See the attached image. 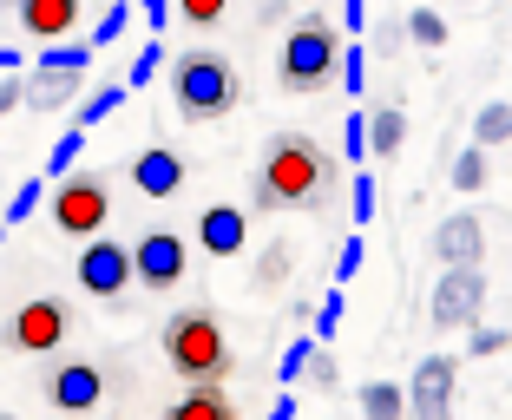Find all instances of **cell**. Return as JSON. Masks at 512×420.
Here are the masks:
<instances>
[{
    "label": "cell",
    "mask_w": 512,
    "mask_h": 420,
    "mask_svg": "<svg viewBox=\"0 0 512 420\" xmlns=\"http://www.w3.org/2000/svg\"><path fill=\"white\" fill-rule=\"evenodd\" d=\"M171 99H178V119L184 125H204V119H224L230 105L243 99V79L224 53H178L171 60Z\"/></svg>",
    "instance_id": "3957f363"
},
{
    "label": "cell",
    "mask_w": 512,
    "mask_h": 420,
    "mask_svg": "<svg viewBox=\"0 0 512 420\" xmlns=\"http://www.w3.org/2000/svg\"><path fill=\"white\" fill-rule=\"evenodd\" d=\"M335 197V158L309 132H276L250 178V210H322Z\"/></svg>",
    "instance_id": "6da1fadb"
},
{
    "label": "cell",
    "mask_w": 512,
    "mask_h": 420,
    "mask_svg": "<svg viewBox=\"0 0 512 420\" xmlns=\"http://www.w3.org/2000/svg\"><path fill=\"white\" fill-rule=\"evenodd\" d=\"M7 66H14V53H0V73H7Z\"/></svg>",
    "instance_id": "7bdbcfd3"
},
{
    "label": "cell",
    "mask_w": 512,
    "mask_h": 420,
    "mask_svg": "<svg viewBox=\"0 0 512 420\" xmlns=\"http://www.w3.org/2000/svg\"><path fill=\"white\" fill-rule=\"evenodd\" d=\"M335 79H342V33L329 27L322 14H309V20H296L289 27V40H283V60H276V86L283 92H329Z\"/></svg>",
    "instance_id": "277c9868"
},
{
    "label": "cell",
    "mask_w": 512,
    "mask_h": 420,
    "mask_svg": "<svg viewBox=\"0 0 512 420\" xmlns=\"http://www.w3.org/2000/svg\"><path fill=\"white\" fill-rule=\"evenodd\" d=\"M165 420H237V401L224 388H184L178 401L165 407Z\"/></svg>",
    "instance_id": "2e32d148"
},
{
    "label": "cell",
    "mask_w": 512,
    "mask_h": 420,
    "mask_svg": "<svg viewBox=\"0 0 512 420\" xmlns=\"http://www.w3.org/2000/svg\"><path fill=\"white\" fill-rule=\"evenodd\" d=\"M138 14L151 20V33H158V27H165V20H171V0H138Z\"/></svg>",
    "instance_id": "ab89813d"
},
{
    "label": "cell",
    "mask_w": 512,
    "mask_h": 420,
    "mask_svg": "<svg viewBox=\"0 0 512 420\" xmlns=\"http://www.w3.org/2000/svg\"><path fill=\"white\" fill-rule=\"evenodd\" d=\"M342 145H348V158H355V165L368 158V119H362V112H348V125H342Z\"/></svg>",
    "instance_id": "1f68e13d"
},
{
    "label": "cell",
    "mask_w": 512,
    "mask_h": 420,
    "mask_svg": "<svg viewBox=\"0 0 512 420\" xmlns=\"http://www.w3.org/2000/svg\"><path fill=\"white\" fill-rule=\"evenodd\" d=\"M79 79H86V73H46V66H40V73L27 79V105H33V112H53V105H66L79 92Z\"/></svg>",
    "instance_id": "ac0fdd59"
},
{
    "label": "cell",
    "mask_w": 512,
    "mask_h": 420,
    "mask_svg": "<svg viewBox=\"0 0 512 420\" xmlns=\"http://www.w3.org/2000/svg\"><path fill=\"white\" fill-rule=\"evenodd\" d=\"M224 7H230V0H178V14L191 20V27H217V20H224Z\"/></svg>",
    "instance_id": "f1b7e54d"
},
{
    "label": "cell",
    "mask_w": 512,
    "mask_h": 420,
    "mask_svg": "<svg viewBox=\"0 0 512 420\" xmlns=\"http://www.w3.org/2000/svg\"><path fill=\"white\" fill-rule=\"evenodd\" d=\"M270 420H296V394H276V407H270Z\"/></svg>",
    "instance_id": "b9f144b4"
},
{
    "label": "cell",
    "mask_w": 512,
    "mask_h": 420,
    "mask_svg": "<svg viewBox=\"0 0 512 420\" xmlns=\"http://www.w3.org/2000/svg\"><path fill=\"white\" fill-rule=\"evenodd\" d=\"M40 197H46V184L40 178H27L14 191V204H7V224H20V217H33V210H40Z\"/></svg>",
    "instance_id": "f546056e"
},
{
    "label": "cell",
    "mask_w": 512,
    "mask_h": 420,
    "mask_svg": "<svg viewBox=\"0 0 512 420\" xmlns=\"http://www.w3.org/2000/svg\"><path fill=\"white\" fill-rule=\"evenodd\" d=\"M467 348H473V355H506L512 335H506V329H473V342H467Z\"/></svg>",
    "instance_id": "836d02e7"
},
{
    "label": "cell",
    "mask_w": 512,
    "mask_h": 420,
    "mask_svg": "<svg viewBox=\"0 0 512 420\" xmlns=\"http://www.w3.org/2000/svg\"><path fill=\"white\" fill-rule=\"evenodd\" d=\"M197 250L204 256H243L250 250V217H243L237 204H204L197 210Z\"/></svg>",
    "instance_id": "7c38bea8"
},
{
    "label": "cell",
    "mask_w": 512,
    "mask_h": 420,
    "mask_svg": "<svg viewBox=\"0 0 512 420\" xmlns=\"http://www.w3.org/2000/svg\"><path fill=\"white\" fill-rule=\"evenodd\" d=\"M362 263H368V243L348 237L342 243V263H335V283H355V276H362Z\"/></svg>",
    "instance_id": "4dcf8cb0"
},
{
    "label": "cell",
    "mask_w": 512,
    "mask_h": 420,
    "mask_svg": "<svg viewBox=\"0 0 512 420\" xmlns=\"http://www.w3.org/2000/svg\"><path fill=\"white\" fill-rule=\"evenodd\" d=\"M480 309H486V276L480 270H447L434 289V329H480Z\"/></svg>",
    "instance_id": "9c48e42d"
},
{
    "label": "cell",
    "mask_w": 512,
    "mask_h": 420,
    "mask_svg": "<svg viewBox=\"0 0 512 420\" xmlns=\"http://www.w3.org/2000/svg\"><path fill=\"white\" fill-rule=\"evenodd\" d=\"M27 99V79H0V125H7V112Z\"/></svg>",
    "instance_id": "f35d334b"
},
{
    "label": "cell",
    "mask_w": 512,
    "mask_h": 420,
    "mask_svg": "<svg viewBox=\"0 0 512 420\" xmlns=\"http://www.w3.org/2000/svg\"><path fill=\"white\" fill-rule=\"evenodd\" d=\"M0 420H14V414H0Z\"/></svg>",
    "instance_id": "f6af8a7d"
},
{
    "label": "cell",
    "mask_w": 512,
    "mask_h": 420,
    "mask_svg": "<svg viewBox=\"0 0 512 420\" xmlns=\"http://www.w3.org/2000/svg\"><path fill=\"white\" fill-rule=\"evenodd\" d=\"M158 66H165V46L151 40L145 53H138V60H132V73H125V92H132V86H151V79H158Z\"/></svg>",
    "instance_id": "484cf974"
},
{
    "label": "cell",
    "mask_w": 512,
    "mask_h": 420,
    "mask_svg": "<svg viewBox=\"0 0 512 420\" xmlns=\"http://www.w3.org/2000/svg\"><path fill=\"white\" fill-rule=\"evenodd\" d=\"M453 191H486V151L473 145V151H460V158H453Z\"/></svg>",
    "instance_id": "7402d4cb"
},
{
    "label": "cell",
    "mask_w": 512,
    "mask_h": 420,
    "mask_svg": "<svg viewBox=\"0 0 512 420\" xmlns=\"http://www.w3.org/2000/svg\"><path fill=\"white\" fill-rule=\"evenodd\" d=\"M119 99H125V79H119V86H99L86 105H79V132H86V125H99V119H112V112H119Z\"/></svg>",
    "instance_id": "603a6c76"
},
{
    "label": "cell",
    "mask_w": 512,
    "mask_h": 420,
    "mask_svg": "<svg viewBox=\"0 0 512 420\" xmlns=\"http://www.w3.org/2000/svg\"><path fill=\"white\" fill-rule=\"evenodd\" d=\"M289 270H296V243H289V237L263 243V256H256V289H283Z\"/></svg>",
    "instance_id": "d6986e66"
},
{
    "label": "cell",
    "mask_w": 512,
    "mask_h": 420,
    "mask_svg": "<svg viewBox=\"0 0 512 420\" xmlns=\"http://www.w3.org/2000/svg\"><path fill=\"white\" fill-rule=\"evenodd\" d=\"M309 381H316L322 394H335V388H342V375H335V361L322 355V348H316V361H309Z\"/></svg>",
    "instance_id": "d590c367"
},
{
    "label": "cell",
    "mask_w": 512,
    "mask_h": 420,
    "mask_svg": "<svg viewBox=\"0 0 512 420\" xmlns=\"http://www.w3.org/2000/svg\"><path fill=\"white\" fill-rule=\"evenodd\" d=\"M362 414L368 420H407V388L401 381H368L362 388Z\"/></svg>",
    "instance_id": "ffe728a7"
},
{
    "label": "cell",
    "mask_w": 512,
    "mask_h": 420,
    "mask_svg": "<svg viewBox=\"0 0 512 420\" xmlns=\"http://www.w3.org/2000/svg\"><path fill=\"white\" fill-rule=\"evenodd\" d=\"M79 151H86V132H66L60 145H53V158H46L53 184H60V178H73V171H79Z\"/></svg>",
    "instance_id": "cb8c5ba5"
},
{
    "label": "cell",
    "mask_w": 512,
    "mask_h": 420,
    "mask_svg": "<svg viewBox=\"0 0 512 420\" xmlns=\"http://www.w3.org/2000/svg\"><path fill=\"white\" fill-rule=\"evenodd\" d=\"M132 191H145V197H178L184 191V158L171 145H145L132 158Z\"/></svg>",
    "instance_id": "9a60e30c"
},
{
    "label": "cell",
    "mask_w": 512,
    "mask_h": 420,
    "mask_svg": "<svg viewBox=\"0 0 512 420\" xmlns=\"http://www.w3.org/2000/svg\"><path fill=\"white\" fill-rule=\"evenodd\" d=\"M158 348H165L171 375H184L191 388H224L230 368H237V348H230L224 322H217L211 309H178V315H165Z\"/></svg>",
    "instance_id": "7a4b0ae2"
},
{
    "label": "cell",
    "mask_w": 512,
    "mask_h": 420,
    "mask_svg": "<svg viewBox=\"0 0 512 420\" xmlns=\"http://www.w3.org/2000/svg\"><path fill=\"white\" fill-rule=\"evenodd\" d=\"M184 270H191V243H184L178 230H145V237L132 243V276L145 289H178Z\"/></svg>",
    "instance_id": "ba28073f"
},
{
    "label": "cell",
    "mask_w": 512,
    "mask_h": 420,
    "mask_svg": "<svg viewBox=\"0 0 512 420\" xmlns=\"http://www.w3.org/2000/svg\"><path fill=\"white\" fill-rule=\"evenodd\" d=\"M335 329H342V289H329V296H322V309H316V335H322V342H329Z\"/></svg>",
    "instance_id": "d6a6232c"
},
{
    "label": "cell",
    "mask_w": 512,
    "mask_h": 420,
    "mask_svg": "<svg viewBox=\"0 0 512 420\" xmlns=\"http://www.w3.org/2000/svg\"><path fill=\"white\" fill-rule=\"evenodd\" d=\"M342 14H348V27L362 33V20H368V0H342Z\"/></svg>",
    "instance_id": "60d3db41"
},
{
    "label": "cell",
    "mask_w": 512,
    "mask_h": 420,
    "mask_svg": "<svg viewBox=\"0 0 512 420\" xmlns=\"http://www.w3.org/2000/svg\"><path fill=\"white\" fill-rule=\"evenodd\" d=\"M106 217H112V184L99 178V171H73V178L53 184V230H60V237L92 243L106 230Z\"/></svg>",
    "instance_id": "5b68a950"
},
{
    "label": "cell",
    "mask_w": 512,
    "mask_h": 420,
    "mask_svg": "<svg viewBox=\"0 0 512 420\" xmlns=\"http://www.w3.org/2000/svg\"><path fill=\"white\" fill-rule=\"evenodd\" d=\"M46 73H86V46H53V53H40Z\"/></svg>",
    "instance_id": "83f0119b"
},
{
    "label": "cell",
    "mask_w": 512,
    "mask_h": 420,
    "mask_svg": "<svg viewBox=\"0 0 512 420\" xmlns=\"http://www.w3.org/2000/svg\"><path fill=\"white\" fill-rule=\"evenodd\" d=\"M401 138H407L401 105H375V112H368V158H394Z\"/></svg>",
    "instance_id": "e0dca14e"
},
{
    "label": "cell",
    "mask_w": 512,
    "mask_h": 420,
    "mask_svg": "<svg viewBox=\"0 0 512 420\" xmlns=\"http://www.w3.org/2000/svg\"><path fill=\"white\" fill-rule=\"evenodd\" d=\"M99 394H106L99 361H60V368H46V401L60 407V414H92Z\"/></svg>",
    "instance_id": "8fae6325"
},
{
    "label": "cell",
    "mask_w": 512,
    "mask_h": 420,
    "mask_svg": "<svg viewBox=\"0 0 512 420\" xmlns=\"http://www.w3.org/2000/svg\"><path fill=\"white\" fill-rule=\"evenodd\" d=\"M73 276H79V289H86V296H99V302H119L125 289L138 283V276H132V250H125V243H112V237H92L86 250H79Z\"/></svg>",
    "instance_id": "52a82bcc"
},
{
    "label": "cell",
    "mask_w": 512,
    "mask_h": 420,
    "mask_svg": "<svg viewBox=\"0 0 512 420\" xmlns=\"http://www.w3.org/2000/svg\"><path fill=\"white\" fill-rule=\"evenodd\" d=\"M434 256L447 263V270H480V256H486V230L473 210H453L447 224L434 230Z\"/></svg>",
    "instance_id": "4fadbf2b"
},
{
    "label": "cell",
    "mask_w": 512,
    "mask_h": 420,
    "mask_svg": "<svg viewBox=\"0 0 512 420\" xmlns=\"http://www.w3.org/2000/svg\"><path fill=\"white\" fill-rule=\"evenodd\" d=\"M14 14H20V27H27L33 40L66 46L73 27H79V0H14Z\"/></svg>",
    "instance_id": "5bb4252c"
},
{
    "label": "cell",
    "mask_w": 512,
    "mask_h": 420,
    "mask_svg": "<svg viewBox=\"0 0 512 420\" xmlns=\"http://www.w3.org/2000/svg\"><path fill=\"white\" fill-rule=\"evenodd\" d=\"M66 335H73V309H66L60 296H27L14 315H7L0 342L14 348V355H53Z\"/></svg>",
    "instance_id": "8992f818"
},
{
    "label": "cell",
    "mask_w": 512,
    "mask_h": 420,
    "mask_svg": "<svg viewBox=\"0 0 512 420\" xmlns=\"http://www.w3.org/2000/svg\"><path fill=\"white\" fill-rule=\"evenodd\" d=\"M407 33H414V46H447V20H440L434 7H414V14H407Z\"/></svg>",
    "instance_id": "d4e9b609"
},
{
    "label": "cell",
    "mask_w": 512,
    "mask_h": 420,
    "mask_svg": "<svg viewBox=\"0 0 512 420\" xmlns=\"http://www.w3.org/2000/svg\"><path fill=\"white\" fill-rule=\"evenodd\" d=\"M453 381H460V361L427 355L414 368V388H407V414L414 420H453Z\"/></svg>",
    "instance_id": "30bf717a"
},
{
    "label": "cell",
    "mask_w": 512,
    "mask_h": 420,
    "mask_svg": "<svg viewBox=\"0 0 512 420\" xmlns=\"http://www.w3.org/2000/svg\"><path fill=\"white\" fill-rule=\"evenodd\" d=\"M309 361H316V348H309V335H296V342L283 348V368H276V375H283V381H302V375H309Z\"/></svg>",
    "instance_id": "4316f807"
},
{
    "label": "cell",
    "mask_w": 512,
    "mask_h": 420,
    "mask_svg": "<svg viewBox=\"0 0 512 420\" xmlns=\"http://www.w3.org/2000/svg\"><path fill=\"white\" fill-rule=\"evenodd\" d=\"M473 138H480V151L506 145V138H512V105H480V119H473Z\"/></svg>",
    "instance_id": "44dd1931"
},
{
    "label": "cell",
    "mask_w": 512,
    "mask_h": 420,
    "mask_svg": "<svg viewBox=\"0 0 512 420\" xmlns=\"http://www.w3.org/2000/svg\"><path fill=\"white\" fill-rule=\"evenodd\" d=\"M362 79H368V73H362V46H355V53L342 46V86L355 92V99H362Z\"/></svg>",
    "instance_id": "8d00e7d4"
},
{
    "label": "cell",
    "mask_w": 512,
    "mask_h": 420,
    "mask_svg": "<svg viewBox=\"0 0 512 420\" xmlns=\"http://www.w3.org/2000/svg\"><path fill=\"white\" fill-rule=\"evenodd\" d=\"M348 204H355V224H368V217H375V178H355V197H348Z\"/></svg>",
    "instance_id": "e575fe53"
},
{
    "label": "cell",
    "mask_w": 512,
    "mask_h": 420,
    "mask_svg": "<svg viewBox=\"0 0 512 420\" xmlns=\"http://www.w3.org/2000/svg\"><path fill=\"white\" fill-rule=\"evenodd\" d=\"M0 237H7V224H0Z\"/></svg>",
    "instance_id": "ee69618b"
},
{
    "label": "cell",
    "mask_w": 512,
    "mask_h": 420,
    "mask_svg": "<svg viewBox=\"0 0 512 420\" xmlns=\"http://www.w3.org/2000/svg\"><path fill=\"white\" fill-rule=\"evenodd\" d=\"M125 20H132V7H106V20H99V46H112L125 33Z\"/></svg>",
    "instance_id": "74e56055"
}]
</instances>
